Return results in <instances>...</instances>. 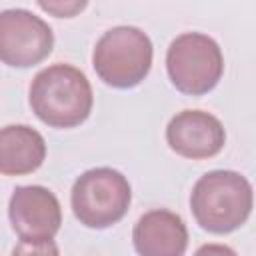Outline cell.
Wrapping results in <instances>:
<instances>
[{
    "instance_id": "obj_11",
    "label": "cell",
    "mask_w": 256,
    "mask_h": 256,
    "mask_svg": "<svg viewBox=\"0 0 256 256\" xmlns=\"http://www.w3.org/2000/svg\"><path fill=\"white\" fill-rule=\"evenodd\" d=\"M12 256H60V252L52 240H48V242H20L12 250Z\"/></svg>"
},
{
    "instance_id": "obj_13",
    "label": "cell",
    "mask_w": 256,
    "mask_h": 256,
    "mask_svg": "<svg viewBox=\"0 0 256 256\" xmlns=\"http://www.w3.org/2000/svg\"><path fill=\"white\" fill-rule=\"evenodd\" d=\"M194 256H238V254L226 244H204L194 252Z\"/></svg>"
},
{
    "instance_id": "obj_3",
    "label": "cell",
    "mask_w": 256,
    "mask_h": 256,
    "mask_svg": "<svg viewBox=\"0 0 256 256\" xmlns=\"http://www.w3.org/2000/svg\"><path fill=\"white\" fill-rule=\"evenodd\" d=\"M92 66L108 86L134 88L150 72L152 42L136 26L110 28L94 46Z\"/></svg>"
},
{
    "instance_id": "obj_4",
    "label": "cell",
    "mask_w": 256,
    "mask_h": 256,
    "mask_svg": "<svg viewBox=\"0 0 256 256\" xmlns=\"http://www.w3.org/2000/svg\"><path fill=\"white\" fill-rule=\"evenodd\" d=\"M72 212L88 228H108L128 212L132 190L124 174L114 168H92L72 186Z\"/></svg>"
},
{
    "instance_id": "obj_8",
    "label": "cell",
    "mask_w": 256,
    "mask_h": 256,
    "mask_svg": "<svg viewBox=\"0 0 256 256\" xmlns=\"http://www.w3.org/2000/svg\"><path fill=\"white\" fill-rule=\"evenodd\" d=\"M168 146L192 160L216 156L226 142L222 122L204 110H182L166 126Z\"/></svg>"
},
{
    "instance_id": "obj_9",
    "label": "cell",
    "mask_w": 256,
    "mask_h": 256,
    "mask_svg": "<svg viewBox=\"0 0 256 256\" xmlns=\"http://www.w3.org/2000/svg\"><path fill=\"white\" fill-rule=\"evenodd\" d=\"M132 240L140 256H184L188 230L178 214L158 208L138 218Z\"/></svg>"
},
{
    "instance_id": "obj_5",
    "label": "cell",
    "mask_w": 256,
    "mask_h": 256,
    "mask_svg": "<svg viewBox=\"0 0 256 256\" xmlns=\"http://www.w3.org/2000/svg\"><path fill=\"white\" fill-rule=\"evenodd\" d=\"M166 70L180 92L202 96L220 82L224 56L214 38L202 32H184L172 40L166 52Z\"/></svg>"
},
{
    "instance_id": "obj_10",
    "label": "cell",
    "mask_w": 256,
    "mask_h": 256,
    "mask_svg": "<svg viewBox=\"0 0 256 256\" xmlns=\"http://www.w3.org/2000/svg\"><path fill=\"white\" fill-rule=\"evenodd\" d=\"M46 158V142L38 130L26 124L0 128V174L22 176L38 170Z\"/></svg>"
},
{
    "instance_id": "obj_2",
    "label": "cell",
    "mask_w": 256,
    "mask_h": 256,
    "mask_svg": "<svg viewBox=\"0 0 256 256\" xmlns=\"http://www.w3.org/2000/svg\"><path fill=\"white\" fill-rule=\"evenodd\" d=\"M190 210L204 230L228 234L252 212V184L234 170L206 172L192 188Z\"/></svg>"
},
{
    "instance_id": "obj_6",
    "label": "cell",
    "mask_w": 256,
    "mask_h": 256,
    "mask_svg": "<svg viewBox=\"0 0 256 256\" xmlns=\"http://www.w3.org/2000/svg\"><path fill=\"white\" fill-rule=\"evenodd\" d=\"M54 46L48 22L24 8L0 12V62L16 68L40 64Z\"/></svg>"
},
{
    "instance_id": "obj_7",
    "label": "cell",
    "mask_w": 256,
    "mask_h": 256,
    "mask_svg": "<svg viewBox=\"0 0 256 256\" xmlns=\"http://www.w3.org/2000/svg\"><path fill=\"white\" fill-rule=\"evenodd\" d=\"M8 216L22 242H48L62 224L58 198L44 186H18L8 202Z\"/></svg>"
},
{
    "instance_id": "obj_12",
    "label": "cell",
    "mask_w": 256,
    "mask_h": 256,
    "mask_svg": "<svg viewBox=\"0 0 256 256\" xmlns=\"http://www.w3.org/2000/svg\"><path fill=\"white\" fill-rule=\"evenodd\" d=\"M38 6L44 12H50L58 18H70L76 16L80 10H84L86 2H38Z\"/></svg>"
},
{
    "instance_id": "obj_1",
    "label": "cell",
    "mask_w": 256,
    "mask_h": 256,
    "mask_svg": "<svg viewBox=\"0 0 256 256\" xmlns=\"http://www.w3.org/2000/svg\"><path fill=\"white\" fill-rule=\"evenodd\" d=\"M92 86L84 72L70 64L40 70L30 84L32 112L52 128H74L92 112Z\"/></svg>"
}]
</instances>
